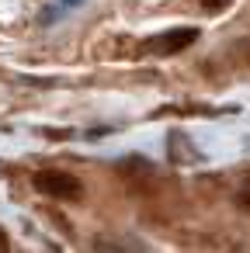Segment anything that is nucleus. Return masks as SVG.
<instances>
[{
	"instance_id": "obj_3",
	"label": "nucleus",
	"mask_w": 250,
	"mask_h": 253,
	"mask_svg": "<svg viewBox=\"0 0 250 253\" xmlns=\"http://www.w3.org/2000/svg\"><path fill=\"white\" fill-rule=\"evenodd\" d=\"M198 4H201L208 14H219V11H226V7L233 4V0H198Z\"/></svg>"
},
{
	"instance_id": "obj_6",
	"label": "nucleus",
	"mask_w": 250,
	"mask_h": 253,
	"mask_svg": "<svg viewBox=\"0 0 250 253\" xmlns=\"http://www.w3.org/2000/svg\"><path fill=\"white\" fill-rule=\"evenodd\" d=\"M0 250H11V239H7V232L0 229Z\"/></svg>"
},
{
	"instance_id": "obj_2",
	"label": "nucleus",
	"mask_w": 250,
	"mask_h": 253,
	"mask_svg": "<svg viewBox=\"0 0 250 253\" xmlns=\"http://www.w3.org/2000/svg\"><path fill=\"white\" fill-rule=\"evenodd\" d=\"M198 28H170V32H160V35H153L150 42H143V52H156V56H177V52H184L188 45H195L198 42Z\"/></svg>"
},
{
	"instance_id": "obj_1",
	"label": "nucleus",
	"mask_w": 250,
	"mask_h": 253,
	"mask_svg": "<svg viewBox=\"0 0 250 253\" xmlns=\"http://www.w3.org/2000/svg\"><path fill=\"white\" fill-rule=\"evenodd\" d=\"M32 184H35V191H42L46 198H56V201H77L84 194L80 177L66 173V170H39Z\"/></svg>"
},
{
	"instance_id": "obj_4",
	"label": "nucleus",
	"mask_w": 250,
	"mask_h": 253,
	"mask_svg": "<svg viewBox=\"0 0 250 253\" xmlns=\"http://www.w3.org/2000/svg\"><path fill=\"white\" fill-rule=\"evenodd\" d=\"M236 205H240L243 211H250V180H247V184H243V191L236 194Z\"/></svg>"
},
{
	"instance_id": "obj_5",
	"label": "nucleus",
	"mask_w": 250,
	"mask_h": 253,
	"mask_svg": "<svg viewBox=\"0 0 250 253\" xmlns=\"http://www.w3.org/2000/svg\"><path fill=\"white\" fill-rule=\"evenodd\" d=\"M42 135H46V139H73V132H70V128H46Z\"/></svg>"
}]
</instances>
